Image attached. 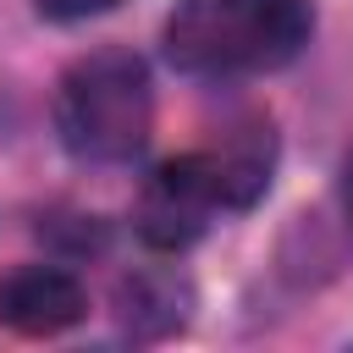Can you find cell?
Segmentation results:
<instances>
[{
  "instance_id": "1",
  "label": "cell",
  "mask_w": 353,
  "mask_h": 353,
  "mask_svg": "<svg viewBox=\"0 0 353 353\" xmlns=\"http://www.w3.org/2000/svg\"><path fill=\"white\" fill-rule=\"evenodd\" d=\"M309 33V0H182L165 17V55L193 77H248L287 66Z\"/></svg>"
},
{
  "instance_id": "2",
  "label": "cell",
  "mask_w": 353,
  "mask_h": 353,
  "mask_svg": "<svg viewBox=\"0 0 353 353\" xmlns=\"http://www.w3.org/2000/svg\"><path fill=\"white\" fill-rule=\"evenodd\" d=\"M154 127V88L149 66L132 50H94L72 61L55 88V132L77 160L116 165L149 143Z\"/></svg>"
},
{
  "instance_id": "3",
  "label": "cell",
  "mask_w": 353,
  "mask_h": 353,
  "mask_svg": "<svg viewBox=\"0 0 353 353\" xmlns=\"http://www.w3.org/2000/svg\"><path fill=\"white\" fill-rule=\"evenodd\" d=\"M215 210H226V188H221V171H215L210 149L204 154H176L143 182L138 232L154 248H188L210 226Z\"/></svg>"
},
{
  "instance_id": "4",
  "label": "cell",
  "mask_w": 353,
  "mask_h": 353,
  "mask_svg": "<svg viewBox=\"0 0 353 353\" xmlns=\"http://www.w3.org/2000/svg\"><path fill=\"white\" fill-rule=\"evenodd\" d=\"M88 309L83 287L72 270L61 265H22L0 281V325L22 331V336H55L66 325H77Z\"/></svg>"
},
{
  "instance_id": "5",
  "label": "cell",
  "mask_w": 353,
  "mask_h": 353,
  "mask_svg": "<svg viewBox=\"0 0 353 353\" xmlns=\"http://www.w3.org/2000/svg\"><path fill=\"white\" fill-rule=\"evenodd\" d=\"M39 17L50 22H83V17H99V11H116L121 0H33Z\"/></svg>"
},
{
  "instance_id": "6",
  "label": "cell",
  "mask_w": 353,
  "mask_h": 353,
  "mask_svg": "<svg viewBox=\"0 0 353 353\" xmlns=\"http://www.w3.org/2000/svg\"><path fill=\"white\" fill-rule=\"evenodd\" d=\"M347 210H353V176H347Z\"/></svg>"
}]
</instances>
